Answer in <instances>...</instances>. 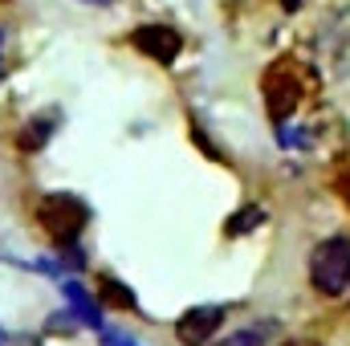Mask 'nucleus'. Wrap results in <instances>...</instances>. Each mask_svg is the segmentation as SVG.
I'll return each instance as SVG.
<instances>
[{
    "label": "nucleus",
    "mask_w": 350,
    "mask_h": 346,
    "mask_svg": "<svg viewBox=\"0 0 350 346\" xmlns=\"http://www.w3.org/2000/svg\"><path fill=\"white\" fill-rule=\"evenodd\" d=\"M261 98L273 127H285L301 110V102L310 98V78H306L301 62L297 57H277L261 74Z\"/></svg>",
    "instance_id": "1"
},
{
    "label": "nucleus",
    "mask_w": 350,
    "mask_h": 346,
    "mask_svg": "<svg viewBox=\"0 0 350 346\" xmlns=\"http://www.w3.org/2000/svg\"><path fill=\"white\" fill-rule=\"evenodd\" d=\"M314 49H318V78L347 82L350 78V4L330 8L322 16L318 37H314Z\"/></svg>",
    "instance_id": "2"
},
{
    "label": "nucleus",
    "mask_w": 350,
    "mask_h": 346,
    "mask_svg": "<svg viewBox=\"0 0 350 346\" xmlns=\"http://www.w3.org/2000/svg\"><path fill=\"white\" fill-rule=\"evenodd\" d=\"M37 224L45 228V237H49L53 245L70 249V245H78L82 228L90 224V208L78 196H70V191H49V196H41V204H37Z\"/></svg>",
    "instance_id": "3"
},
{
    "label": "nucleus",
    "mask_w": 350,
    "mask_h": 346,
    "mask_svg": "<svg viewBox=\"0 0 350 346\" xmlns=\"http://www.w3.org/2000/svg\"><path fill=\"white\" fill-rule=\"evenodd\" d=\"M310 285L322 297L350 293V237H326L310 253Z\"/></svg>",
    "instance_id": "4"
},
{
    "label": "nucleus",
    "mask_w": 350,
    "mask_h": 346,
    "mask_svg": "<svg viewBox=\"0 0 350 346\" xmlns=\"http://www.w3.org/2000/svg\"><path fill=\"white\" fill-rule=\"evenodd\" d=\"M131 45H135L143 57L159 62V66H172L175 57L183 53V37L175 33L172 25H139V29L131 33Z\"/></svg>",
    "instance_id": "5"
},
{
    "label": "nucleus",
    "mask_w": 350,
    "mask_h": 346,
    "mask_svg": "<svg viewBox=\"0 0 350 346\" xmlns=\"http://www.w3.org/2000/svg\"><path fill=\"white\" fill-rule=\"evenodd\" d=\"M224 318H228L224 306H196V310H187L175 322V338L183 346H204V343L216 338V330L224 326Z\"/></svg>",
    "instance_id": "6"
},
{
    "label": "nucleus",
    "mask_w": 350,
    "mask_h": 346,
    "mask_svg": "<svg viewBox=\"0 0 350 346\" xmlns=\"http://www.w3.org/2000/svg\"><path fill=\"white\" fill-rule=\"evenodd\" d=\"M49 135H53V114L49 118H29L21 127V135H16V147L21 151H41L49 143Z\"/></svg>",
    "instance_id": "7"
},
{
    "label": "nucleus",
    "mask_w": 350,
    "mask_h": 346,
    "mask_svg": "<svg viewBox=\"0 0 350 346\" xmlns=\"http://www.w3.org/2000/svg\"><path fill=\"white\" fill-rule=\"evenodd\" d=\"M273 334H277V322H273V318H265V322L249 326V330H237V334H228L220 346H265Z\"/></svg>",
    "instance_id": "8"
},
{
    "label": "nucleus",
    "mask_w": 350,
    "mask_h": 346,
    "mask_svg": "<svg viewBox=\"0 0 350 346\" xmlns=\"http://www.w3.org/2000/svg\"><path fill=\"white\" fill-rule=\"evenodd\" d=\"M98 289H102V302H106V306L135 310V293H131L122 281H114V277H98Z\"/></svg>",
    "instance_id": "9"
},
{
    "label": "nucleus",
    "mask_w": 350,
    "mask_h": 346,
    "mask_svg": "<svg viewBox=\"0 0 350 346\" xmlns=\"http://www.w3.org/2000/svg\"><path fill=\"white\" fill-rule=\"evenodd\" d=\"M265 220V208H257V204H245L232 220H228V237H241V232H253L257 224Z\"/></svg>",
    "instance_id": "10"
},
{
    "label": "nucleus",
    "mask_w": 350,
    "mask_h": 346,
    "mask_svg": "<svg viewBox=\"0 0 350 346\" xmlns=\"http://www.w3.org/2000/svg\"><path fill=\"white\" fill-rule=\"evenodd\" d=\"M66 293H70V302H74V310H78V314L86 318L90 326H98V310H94V306L86 302V293H82L78 285H66Z\"/></svg>",
    "instance_id": "11"
},
{
    "label": "nucleus",
    "mask_w": 350,
    "mask_h": 346,
    "mask_svg": "<svg viewBox=\"0 0 350 346\" xmlns=\"http://www.w3.org/2000/svg\"><path fill=\"white\" fill-rule=\"evenodd\" d=\"M334 191L342 196V204L350 208V163L342 168V172H338V179H334Z\"/></svg>",
    "instance_id": "12"
},
{
    "label": "nucleus",
    "mask_w": 350,
    "mask_h": 346,
    "mask_svg": "<svg viewBox=\"0 0 350 346\" xmlns=\"http://www.w3.org/2000/svg\"><path fill=\"white\" fill-rule=\"evenodd\" d=\"M0 346H41V338H33V334H0Z\"/></svg>",
    "instance_id": "13"
},
{
    "label": "nucleus",
    "mask_w": 350,
    "mask_h": 346,
    "mask_svg": "<svg viewBox=\"0 0 350 346\" xmlns=\"http://www.w3.org/2000/svg\"><path fill=\"white\" fill-rule=\"evenodd\" d=\"M106 346H135V343H122L118 334H106Z\"/></svg>",
    "instance_id": "14"
},
{
    "label": "nucleus",
    "mask_w": 350,
    "mask_h": 346,
    "mask_svg": "<svg viewBox=\"0 0 350 346\" xmlns=\"http://www.w3.org/2000/svg\"><path fill=\"white\" fill-rule=\"evenodd\" d=\"M82 4H94V8H106V4H118V0H82Z\"/></svg>",
    "instance_id": "15"
},
{
    "label": "nucleus",
    "mask_w": 350,
    "mask_h": 346,
    "mask_svg": "<svg viewBox=\"0 0 350 346\" xmlns=\"http://www.w3.org/2000/svg\"><path fill=\"white\" fill-rule=\"evenodd\" d=\"M285 346H318L314 338H297V343H285Z\"/></svg>",
    "instance_id": "16"
},
{
    "label": "nucleus",
    "mask_w": 350,
    "mask_h": 346,
    "mask_svg": "<svg viewBox=\"0 0 350 346\" xmlns=\"http://www.w3.org/2000/svg\"><path fill=\"white\" fill-rule=\"evenodd\" d=\"M0 4H8V0H0Z\"/></svg>",
    "instance_id": "17"
}]
</instances>
